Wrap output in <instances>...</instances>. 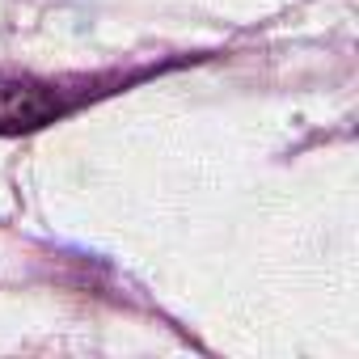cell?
Returning <instances> with one entry per match:
<instances>
[{"label":"cell","instance_id":"1","mask_svg":"<svg viewBox=\"0 0 359 359\" xmlns=\"http://www.w3.org/2000/svg\"><path fill=\"white\" fill-rule=\"evenodd\" d=\"M110 85H118V76L47 81V76H30V72H0V135H22V131L60 123L64 114L102 97Z\"/></svg>","mask_w":359,"mask_h":359}]
</instances>
